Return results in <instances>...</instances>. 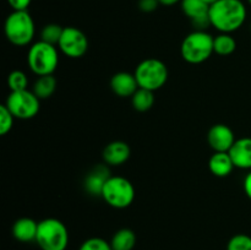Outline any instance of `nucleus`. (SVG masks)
Here are the masks:
<instances>
[{
  "mask_svg": "<svg viewBox=\"0 0 251 250\" xmlns=\"http://www.w3.org/2000/svg\"><path fill=\"white\" fill-rule=\"evenodd\" d=\"M247 7L242 0H217L210 5V24L221 33L238 31L247 20Z\"/></svg>",
  "mask_w": 251,
  "mask_h": 250,
  "instance_id": "1",
  "label": "nucleus"
},
{
  "mask_svg": "<svg viewBox=\"0 0 251 250\" xmlns=\"http://www.w3.org/2000/svg\"><path fill=\"white\" fill-rule=\"evenodd\" d=\"M5 37L11 44L25 47L32 43L36 34V26L28 11H12L4 24Z\"/></svg>",
  "mask_w": 251,
  "mask_h": 250,
  "instance_id": "2",
  "label": "nucleus"
},
{
  "mask_svg": "<svg viewBox=\"0 0 251 250\" xmlns=\"http://www.w3.org/2000/svg\"><path fill=\"white\" fill-rule=\"evenodd\" d=\"M215 37L206 31L195 29L183 39L180 46L181 58L189 64H201L208 60L213 51Z\"/></svg>",
  "mask_w": 251,
  "mask_h": 250,
  "instance_id": "3",
  "label": "nucleus"
},
{
  "mask_svg": "<svg viewBox=\"0 0 251 250\" xmlns=\"http://www.w3.org/2000/svg\"><path fill=\"white\" fill-rule=\"evenodd\" d=\"M27 64L37 76L53 75L59 65V51L56 46L38 41L32 44L27 53Z\"/></svg>",
  "mask_w": 251,
  "mask_h": 250,
  "instance_id": "4",
  "label": "nucleus"
},
{
  "mask_svg": "<svg viewBox=\"0 0 251 250\" xmlns=\"http://www.w3.org/2000/svg\"><path fill=\"white\" fill-rule=\"evenodd\" d=\"M36 243L42 250H66L69 245L68 228L58 218H44L38 222Z\"/></svg>",
  "mask_w": 251,
  "mask_h": 250,
  "instance_id": "5",
  "label": "nucleus"
},
{
  "mask_svg": "<svg viewBox=\"0 0 251 250\" xmlns=\"http://www.w3.org/2000/svg\"><path fill=\"white\" fill-rule=\"evenodd\" d=\"M139 87L150 91L161 90L169 77L168 66L157 58H147L137 64L134 73Z\"/></svg>",
  "mask_w": 251,
  "mask_h": 250,
  "instance_id": "6",
  "label": "nucleus"
},
{
  "mask_svg": "<svg viewBox=\"0 0 251 250\" xmlns=\"http://www.w3.org/2000/svg\"><path fill=\"white\" fill-rule=\"evenodd\" d=\"M100 196L110 207L123 210L134 202L135 188L125 176L110 175L103 186Z\"/></svg>",
  "mask_w": 251,
  "mask_h": 250,
  "instance_id": "7",
  "label": "nucleus"
},
{
  "mask_svg": "<svg viewBox=\"0 0 251 250\" xmlns=\"http://www.w3.org/2000/svg\"><path fill=\"white\" fill-rule=\"evenodd\" d=\"M5 105L9 108L16 119L28 120L39 113L41 100L34 95L33 91H17V92H10Z\"/></svg>",
  "mask_w": 251,
  "mask_h": 250,
  "instance_id": "8",
  "label": "nucleus"
},
{
  "mask_svg": "<svg viewBox=\"0 0 251 250\" xmlns=\"http://www.w3.org/2000/svg\"><path fill=\"white\" fill-rule=\"evenodd\" d=\"M88 38L81 29L76 27H64L58 48L64 55L71 59L82 58L88 50Z\"/></svg>",
  "mask_w": 251,
  "mask_h": 250,
  "instance_id": "9",
  "label": "nucleus"
},
{
  "mask_svg": "<svg viewBox=\"0 0 251 250\" xmlns=\"http://www.w3.org/2000/svg\"><path fill=\"white\" fill-rule=\"evenodd\" d=\"M181 11L186 17L190 19L196 29L205 31L210 24V5L203 0H181Z\"/></svg>",
  "mask_w": 251,
  "mask_h": 250,
  "instance_id": "10",
  "label": "nucleus"
},
{
  "mask_svg": "<svg viewBox=\"0 0 251 250\" xmlns=\"http://www.w3.org/2000/svg\"><path fill=\"white\" fill-rule=\"evenodd\" d=\"M235 140L233 130L226 124H215L207 132V142L215 152H229Z\"/></svg>",
  "mask_w": 251,
  "mask_h": 250,
  "instance_id": "11",
  "label": "nucleus"
},
{
  "mask_svg": "<svg viewBox=\"0 0 251 250\" xmlns=\"http://www.w3.org/2000/svg\"><path fill=\"white\" fill-rule=\"evenodd\" d=\"M110 88L118 97L131 98L134 93L139 90V83L134 74L120 71V73L114 74L110 78Z\"/></svg>",
  "mask_w": 251,
  "mask_h": 250,
  "instance_id": "12",
  "label": "nucleus"
},
{
  "mask_svg": "<svg viewBox=\"0 0 251 250\" xmlns=\"http://www.w3.org/2000/svg\"><path fill=\"white\" fill-rule=\"evenodd\" d=\"M131 156V149L129 145L124 141H112L103 150V161L107 166L118 167L127 162Z\"/></svg>",
  "mask_w": 251,
  "mask_h": 250,
  "instance_id": "13",
  "label": "nucleus"
},
{
  "mask_svg": "<svg viewBox=\"0 0 251 250\" xmlns=\"http://www.w3.org/2000/svg\"><path fill=\"white\" fill-rule=\"evenodd\" d=\"M109 176L110 173L107 164H98L95 168L91 169L90 173L86 175L85 181H83L85 190L92 196H100L103 186Z\"/></svg>",
  "mask_w": 251,
  "mask_h": 250,
  "instance_id": "14",
  "label": "nucleus"
},
{
  "mask_svg": "<svg viewBox=\"0 0 251 250\" xmlns=\"http://www.w3.org/2000/svg\"><path fill=\"white\" fill-rule=\"evenodd\" d=\"M235 168L251 171V137H242L235 140L229 150Z\"/></svg>",
  "mask_w": 251,
  "mask_h": 250,
  "instance_id": "15",
  "label": "nucleus"
},
{
  "mask_svg": "<svg viewBox=\"0 0 251 250\" xmlns=\"http://www.w3.org/2000/svg\"><path fill=\"white\" fill-rule=\"evenodd\" d=\"M37 232H38V222L29 217H21L15 221L12 225V235L16 240L21 243L36 242Z\"/></svg>",
  "mask_w": 251,
  "mask_h": 250,
  "instance_id": "16",
  "label": "nucleus"
},
{
  "mask_svg": "<svg viewBox=\"0 0 251 250\" xmlns=\"http://www.w3.org/2000/svg\"><path fill=\"white\" fill-rule=\"evenodd\" d=\"M235 168L229 152H215L208 161V169L218 178L228 176Z\"/></svg>",
  "mask_w": 251,
  "mask_h": 250,
  "instance_id": "17",
  "label": "nucleus"
},
{
  "mask_svg": "<svg viewBox=\"0 0 251 250\" xmlns=\"http://www.w3.org/2000/svg\"><path fill=\"white\" fill-rule=\"evenodd\" d=\"M113 250H132L136 245V234L130 228L117 230L110 240Z\"/></svg>",
  "mask_w": 251,
  "mask_h": 250,
  "instance_id": "18",
  "label": "nucleus"
},
{
  "mask_svg": "<svg viewBox=\"0 0 251 250\" xmlns=\"http://www.w3.org/2000/svg\"><path fill=\"white\" fill-rule=\"evenodd\" d=\"M56 88V78L53 75L38 76L33 85V93L39 100H48L53 96Z\"/></svg>",
  "mask_w": 251,
  "mask_h": 250,
  "instance_id": "19",
  "label": "nucleus"
},
{
  "mask_svg": "<svg viewBox=\"0 0 251 250\" xmlns=\"http://www.w3.org/2000/svg\"><path fill=\"white\" fill-rule=\"evenodd\" d=\"M154 100H156V98H154L153 91L139 87V90L131 97V104L135 110L144 113L153 107Z\"/></svg>",
  "mask_w": 251,
  "mask_h": 250,
  "instance_id": "20",
  "label": "nucleus"
},
{
  "mask_svg": "<svg viewBox=\"0 0 251 250\" xmlns=\"http://www.w3.org/2000/svg\"><path fill=\"white\" fill-rule=\"evenodd\" d=\"M237 49V41L230 33H220L213 38V51L218 55L227 56Z\"/></svg>",
  "mask_w": 251,
  "mask_h": 250,
  "instance_id": "21",
  "label": "nucleus"
},
{
  "mask_svg": "<svg viewBox=\"0 0 251 250\" xmlns=\"http://www.w3.org/2000/svg\"><path fill=\"white\" fill-rule=\"evenodd\" d=\"M64 27L58 24H48L42 28L41 31V41L47 42L53 46H58L59 41L63 34Z\"/></svg>",
  "mask_w": 251,
  "mask_h": 250,
  "instance_id": "22",
  "label": "nucleus"
},
{
  "mask_svg": "<svg viewBox=\"0 0 251 250\" xmlns=\"http://www.w3.org/2000/svg\"><path fill=\"white\" fill-rule=\"evenodd\" d=\"M7 86L11 92L28 90V77L21 70H14L7 76Z\"/></svg>",
  "mask_w": 251,
  "mask_h": 250,
  "instance_id": "23",
  "label": "nucleus"
},
{
  "mask_svg": "<svg viewBox=\"0 0 251 250\" xmlns=\"http://www.w3.org/2000/svg\"><path fill=\"white\" fill-rule=\"evenodd\" d=\"M15 119L16 118L12 115V113L10 112L6 105H0V135L1 136H5V135L11 131Z\"/></svg>",
  "mask_w": 251,
  "mask_h": 250,
  "instance_id": "24",
  "label": "nucleus"
},
{
  "mask_svg": "<svg viewBox=\"0 0 251 250\" xmlns=\"http://www.w3.org/2000/svg\"><path fill=\"white\" fill-rule=\"evenodd\" d=\"M227 250H251V237L248 234H235L229 239Z\"/></svg>",
  "mask_w": 251,
  "mask_h": 250,
  "instance_id": "25",
  "label": "nucleus"
},
{
  "mask_svg": "<svg viewBox=\"0 0 251 250\" xmlns=\"http://www.w3.org/2000/svg\"><path fill=\"white\" fill-rule=\"evenodd\" d=\"M78 250H113L110 243L100 237H92L86 239L80 245Z\"/></svg>",
  "mask_w": 251,
  "mask_h": 250,
  "instance_id": "26",
  "label": "nucleus"
},
{
  "mask_svg": "<svg viewBox=\"0 0 251 250\" xmlns=\"http://www.w3.org/2000/svg\"><path fill=\"white\" fill-rule=\"evenodd\" d=\"M158 0H139L137 1V6L141 10L142 12H146V14H150V12H153L157 7L159 6Z\"/></svg>",
  "mask_w": 251,
  "mask_h": 250,
  "instance_id": "27",
  "label": "nucleus"
},
{
  "mask_svg": "<svg viewBox=\"0 0 251 250\" xmlns=\"http://www.w3.org/2000/svg\"><path fill=\"white\" fill-rule=\"evenodd\" d=\"M12 11H26L31 5L32 0H7Z\"/></svg>",
  "mask_w": 251,
  "mask_h": 250,
  "instance_id": "28",
  "label": "nucleus"
},
{
  "mask_svg": "<svg viewBox=\"0 0 251 250\" xmlns=\"http://www.w3.org/2000/svg\"><path fill=\"white\" fill-rule=\"evenodd\" d=\"M244 191L247 194L248 198L251 200V171L247 174V176L244 178Z\"/></svg>",
  "mask_w": 251,
  "mask_h": 250,
  "instance_id": "29",
  "label": "nucleus"
},
{
  "mask_svg": "<svg viewBox=\"0 0 251 250\" xmlns=\"http://www.w3.org/2000/svg\"><path fill=\"white\" fill-rule=\"evenodd\" d=\"M159 4L164 5V6H173V5L181 2V0H158Z\"/></svg>",
  "mask_w": 251,
  "mask_h": 250,
  "instance_id": "30",
  "label": "nucleus"
},
{
  "mask_svg": "<svg viewBox=\"0 0 251 250\" xmlns=\"http://www.w3.org/2000/svg\"><path fill=\"white\" fill-rule=\"evenodd\" d=\"M203 1H205V2H207L208 5H211V4H213V2H216V1H217V0H203Z\"/></svg>",
  "mask_w": 251,
  "mask_h": 250,
  "instance_id": "31",
  "label": "nucleus"
},
{
  "mask_svg": "<svg viewBox=\"0 0 251 250\" xmlns=\"http://www.w3.org/2000/svg\"><path fill=\"white\" fill-rule=\"evenodd\" d=\"M248 2H249V4L251 5V0H248Z\"/></svg>",
  "mask_w": 251,
  "mask_h": 250,
  "instance_id": "32",
  "label": "nucleus"
}]
</instances>
